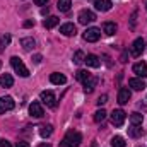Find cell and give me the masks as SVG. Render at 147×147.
Instances as JSON below:
<instances>
[{
    "mask_svg": "<svg viewBox=\"0 0 147 147\" xmlns=\"http://www.w3.org/2000/svg\"><path fill=\"white\" fill-rule=\"evenodd\" d=\"M80 142H82V135L79 132H74V130H70L63 139V146L65 147H79Z\"/></svg>",
    "mask_w": 147,
    "mask_h": 147,
    "instance_id": "obj_1",
    "label": "cell"
},
{
    "mask_svg": "<svg viewBox=\"0 0 147 147\" xmlns=\"http://www.w3.org/2000/svg\"><path fill=\"white\" fill-rule=\"evenodd\" d=\"M10 65H12V69L19 74L21 77H28V75H29L28 67L24 65V62H22L19 57H12V58H10Z\"/></svg>",
    "mask_w": 147,
    "mask_h": 147,
    "instance_id": "obj_2",
    "label": "cell"
},
{
    "mask_svg": "<svg viewBox=\"0 0 147 147\" xmlns=\"http://www.w3.org/2000/svg\"><path fill=\"white\" fill-rule=\"evenodd\" d=\"M39 99L43 101V105H46L48 108H57V98L51 91H43L39 94Z\"/></svg>",
    "mask_w": 147,
    "mask_h": 147,
    "instance_id": "obj_3",
    "label": "cell"
},
{
    "mask_svg": "<svg viewBox=\"0 0 147 147\" xmlns=\"http://www.w3.org/2000/svg\"><path fill=\"white\" fill-rule=\"evenodd\" d=\"M144 50H146V41L142 39V38H137L134 43H132V48H130V53L134 55V57H140L142 53H144Z\"/></svg>",
    "mask_w": 147,
    "mask_h": 147,
    "instance_id": "obj_4",
    "label": "cell"
},
{
    "mask_svg": "<svg viewBox=\"0 0 147 147\" xmlns=\"http://www.w3.org/2000/svg\"><path fill=\"white\" fill-rule=\"evenodd\" d=\"M99 38H101V29H98V28H87L84 33V39L89 43H96Z\"/></svg>",
    "mask_w": 147,
    "mask_h": 147,
    "instance_id": "obj_5",
    "label": "cell"
},
{
    "mask_svg": "<svg viewBox=\"0 0 147 147\" xmlns=\"http://www.w3.org/2000/svg\"><path fill=\"white\" fill-rule=\"evenodd\" d=\"M125 118H127V113L123 110H115L111 113V123L115 127H121L125 123Z\"/></svg>",
    "mask_w": 147,
    "mask_h": 147,
    "instance_id": "obj_6",
    "label": "cell"
},
{
    "mask_svg": "<svg viewBox=\"0 0 147 147\" xmlns=\"http://www.w3.org/2000/svg\"><path fill=\"white\" fill-rule=\"evenodd\" d=\"M96 21V16H94V12H91V10H87V9H84V10H80L79 12V22L80 24H91V22H94Z\"/></svg>",
    "mask_w": 147,
    "mask_h": 147,
    "instance_id": "obj_7",
    "label": "cell"
},
{
    "mask_svg": "<svg viewBox=\"0 0 147 147\" xmlns=\"http://www.w3.org/2000/svg\"><path fill=\"white\" fill-rule=\"evenodd\" d=\"M14 106H16V103H14V99L10 96H2L0 98V115L5 113V111L14 110Z\"/></svg>",
    "mask_w": 147,
    "mask_h": 147,
    "instance_id": "obj_8",
    "label": "cell"
},
{
    "mask_svg": "<svg viewBox=\"0 0 147 147\" xmlns=\"http://www.w3.org/2000/svg\"><path fill=\"white\" fill-rule=\"evenodd\" d=\"M29 113H31V116H34V118H41V116L45 115L41 103H38V101H33V103H31V106H29Z\"/></svg>",
    "mask_w": 147,
    "mask_h": 147,
    "instance_id": "obj_9",
    "label": "cell"
},
{
    "mask_svg": "<svg viewBox=\"0 0 147 147\" xmlns=\"http://www.w3.org/2000/svg\"><path fill=\"white\" fill-rule=\"evenodd\" d=\"M130 98H132L130 89H128V87H121L120 92H118V103H120V105H127V103L130 101Z\"/></svg>",
    "mask_w": 147,
    "mask_h": 147,
    "instance_id": "obj_10",
    "label": "cell"
},
{
    "mask_svg": "<svg viewBox=\"0 0 147 147\" xmlns=\"http://www.w3.org/2000/svg\"><path fill=\"white\" fill-rule=\"evenodd\" d=\"M134 74H137L140 79H146L147 77V63L146 62H139L134 65Z\"/></svg>",
    "mask_w": 147,
    "mask_h": 147,
    "instance_id": "obj_11",
    "label": "cell"
},
{
    "mask_svg": "<svg viewBox=\"0 0 147 147\" xmlns=\"http://www.w3.org/2000/svg\"><path fill=\"white\" fill-rule=\"evenodd\" d=\"M84 63H86L87 67H92V69L101 67V60H99V57H98V55H87V57H86V60H84Z\"/></svg>",
    "mask_w": 147,
    "mask_h": 147,
    "instance_id": "obj_12",
    "label": "cell"
},
{
    "mask_svg": "<svg viewBox=\"0 0 147 147\" xmlns=\"http://www.w3.org/2000/svg\"><path fill=\"white\" fill-rule=\"evenodd\" d=\"M94 7L99 12H108L111 9V0H96L94 2Z\"/></svg>",
    "mask_w": 147,
    "mask_h": 147,
    "instance_id": "obj_13",
    "label": "cell"
},
{
    "mask_svg": "<svg viewBox=\"0 0 147 147\" xmlns=\"http://www.w3.org/2000/svg\"><path fill=\"white\" fill-rule=\"evenodd\" d=\"M60 33H62L63 36H74V34L77 33V29H75V26H74L72 22H67V24L60 26Z\"/></svg>",
    "mask_w": 147,
    "mask_h": 147,
    "instance_id": "obj_14",
    "label": "cell"
},
{
    "mask_svg": "<svg viewBox=\"0 0 147 147\" xmlns=\"http://www.w3.org/2000/svg\"><path fill=\"white\" fill-rule=\"evenodd\" d=\"M50 80H51V84H55V86H63V84L67 82V77H65L63 74L55 72V74L50 75Z\"/></svg>",
    "mask_w": 147,
    "mask_h": 147,
    "instance_id": "obj_15",
    "label": "cell"
},
{
    "mask_svg": "<svg viewBox=\"0 0 147 147\" xmlns=\"http://www.w3.org/2000/svg\"><path fill=\"white\" fill-rule=\"evenodd\" d=\"M128 86L132 87V89H135V91H144L146 89V82L142 80V79H130V82H128Z\"/></svg>",
    "mask_w": 147,
    "mask_h": 147,
    "instance_id": "obj_16",
    "label": "cell"
},
{
    "mask_svg": "<svg viewBox=\"0 0 147 147\" xmlns=\"http://www.w3.org/2000/svg\"><path fill=\"white\" fill-rule=\"evenodd\" d=\"M0 86L2 87H12L14 86V79L10 74H2L0 75Z\"/></svg>",
    "mask_w": 147,
    "mask_h": 147,
    "instance_id": "obj_17",
    "label": "cell"
},
{
    "mask_svg": "<svg viewBox=\"0 0 147 147\" xmlns=\"http://www.w3.org/2000/svg\"><path fill=\"white\" fill-rule=\"evenodd\" d=\"M58 22H60V19H58L57 16H50V17H46V19L43 21V26H45L46 29H51V28H55Z\"/></svg>",
    "mask_w": 147,
    "mask_h": 147,
    "instance_id": "obj_18",
    "label": "cell"
},
{
    "mask_svg": "<svg viewBox=\"0 0 147 147\" xmlns=\"http://www.w3.org/2000/svg\"><path fill=\"white\" fill-rule=\"evenodd\" d=\"M21 46H22L26 51H31V50L36 46V41H34L33 38H22V39H21Z\"/></svg>",
    "mask_w": 147,
    "mask_h": 147,
    "instance_id": "obj_19",
    "label": "cell"
},
{
    "mask_svg": "<svg viewBox=\"0 0 147 147\" xmlns=\"http://www.w3.org/2000/svg\"><path fill=\"white\" fill-rule=\"evenodd\" d=\"M96 84H98V79L91 75V77L84 82V91H86V92H92V91H94V87H96Z\"/></svg>",
    "mask_w": 147,
    "mask_h": 147,
    "instance_id": "obj_20",
    "label": "cell"
},
{
    "mask_svg": "<svg viewBox=\"0 0 147 147\" xmlns=\"http://www.w3.org/2000/svg\"><path fill=\"white\" fill-rule=\"evenodd\" d=\"M128 135L134 139H139L144 135V128H140V125H134L132 128H128Z\"/></svg>",
    "mask_w": 147,
    "mask_h": 147,
    "instance_id": "obj_21",
    "label": "cell"
},
{
    "mask_svg": "<svg viewBox=\"0 0 147 147\" xmlns=\"http://www.w3.org/2000/svg\"><path fill=\"white\" fill-rule=\"evenodd\" d=\"M57 7H58L60 12H69L70 7H72V2L70 0H58L57 2Z\"/></svg>",
    "mask_w": 147,
    "mask_h": 147,
    "instance_id": "obj_22",
    "label": "cell"
},
{
    "mask_svg": "<svg viewBox=\"0 0 147 147\" xmlns=\"http://www.w3.org/2000/svg\"><path fill=\"white\" fill-rule=\"evenodd\" d=\"M103 33H106L108 36L115 34V33H116V24H115V22H105V24H103Z\"/></svg>",
    "mask_w": 147,
    "mask_h": 147,
    "instance_id": "obj_23",
    "label": "cell"
},
{
    "mask_svg": "<svg viewBox=\"0 0 147 147\" xmlns=\"http://www.w3.org/2000/svg\"><path fill=\"white\" fill-rule=\"evenodd\" d=\"M142 120H144V115H140V113H137V111H134V113L130 115L132 125H142Z\"/></svg>",
    "mask_w": 147,
    "mask_h": 147,
    "instance_id": "obj_24",
    "label": "cell"
},
{
    "mask_svg": "<svg viewBox=\"0 0 147 147\" xmlns=\"http://www.w3.org/2000/svg\"><path fill=\"white\" fill-rule=\"evenodd\" d=\"M89 77H91V74L87 72V70H79V72L75 74V79H77L79 82H82V84H84Z\"/></svg>",
    "mask_w": 147,
    "mask_h": 147,
    "instance_id": "obj_25",
    "label": "cell"
},
{
    "mask_svg": "<svg viewBox=\"0 0 147 147\" xmlns=\"http://www.w3.org/2000/svg\"><path fill=\"white\" fill-rule=\"evenodd\" d=\"M84 60H86V55L79 50V51H75V55H74V63L75 65H82L84 63Z\"/></svg>",
    "mask_w": 147,
    "mask_h": 147,
    "instance_id": "obj_26",
    "label": "cell"
},
{
    "mask_svg": "<svg viewBox=\"0 0 147 147\" xmlns=\"http://www.w3.org/2000/svg\"><path fill=\"white\" fill-rule=\"evenodd\" d=\"M39 134H41V137H50L53 134V127L51 125H43L41 130H39Z\"/></svg>",
    "mask_w": 147,
    "mask_h": 147,
    "instance_id": "obj_27",
    "label": "cell"
},
{
    "mask_svg": "<svg viewBox=\"0 0 147 147\" xmlns=\"http://www.w3.org/2000/svg\"><path fill=\"white\" fill-rule=\"evenodd\" d=\"M111 146L113 147H125V140H123V137H120V135H116V137H113L111 139Z\"/></svg>",
    "mask_w": 147,
    "mask_h": 147,
    "instance_id": "obj_28",
    "label": "cell"
},
{
    "mask_svg": "<svg viewBox=\"0 0 147 147\" xmlns=\"http://www.w3.org/2000/svg\"><path fill=\"white\" fill-rule=\"evenodd\" d=\"M105 118H106V111L105 110H98L96 113H94V121L99 123V121H103Z\"/></svg>",
    "mask_w": 147,
    "mask_h": 147,
    "instance_id": "obj_29",
    "label": "cell"
},
{
    "mask_svg": "<svg viewBox=\"0 0 147 147\" xmlns=\"http://www.w3.org/2000/svg\"><path fill=\"white\" fill-rule=\"evenodd\" d=\"M106 101H108V96H106V94H103V96H99V98H98V101H96V103L101 106V105H105Z\"/></svg>",
    "mask_w": 147,
    "mask_h": 147,
    "instance_id": "obj_30",
    "label": "cell"
},
{
    "mask_svg": "<svg viewBox=\"0 0 147 147\" xmlns=\"http://www.w3.org/2000/svg\"><path fill=\"white\" fill-rule=\"evenodd\" d=\"M0 147H12V144H10L9 140H3V139H2V140H0Z\"/></svg>",
    "mask_w": 147,
    "mask_h": 147,
    "instance_id": "obj_31",
    "label": "cell"
},
{
    "mask_svg": "<svg viewBox=\"0 0 147 147\" xmlns=\"http://www.w3.org/2000/svg\"><path fill=\"white\" fill-rule=\"evenodd\" d=\"M34 3H36V5H41V7H43V5H46V3H48V0H34Z\"/></svg>",
    "mask_w": 147,
    "mask_h": 147,
    "instance_id": "obj_32",
    "label": "cell"
},
{
    "mask_svg": "<svg viewBox=\"0 0 147 147\" xmlns=\"http://www.w3.org/2000/svg\"><path fill=\"white\" fill-rule=\"evenodd\" d=\"M34 26V21H26L24 22V28H33Z\"/></svg>",
    "mask_w": 147,
    "mask_h": 147,
    "instance_id": "obj_33",
    "label": "cell"
},
{
    "mask_svg": "<svg viewBox=\"0 0 147 147\" xmlns=\"http://www.w3.org/2000/svg\"><path fill=\"white\" fill-rule=\"evenodd\" d=\"M33 62H34V63H39V62H41V55H34V57H33Z\"/></svg>",
    "mask_w": 147,
    "mask_h": 147,
    "instance_id": "obj_34",
    "label": "cell"
},
{
    "mask_svg": "<svg viewBox=\"0 0 147 147\" xmlns=\"http://www.w3.org/2000/svg\"><path fill=\"white\" fill-rule=\"evenodd\" d=\"M16 147H31V146H29L28 142H17V146Z\"/></svg>",
    "mask_w": 147,
    "mask_h": 147,
    "instance_id": "obj_35",
    "label": "cell"
},
{
    "mask_svg": "<svg viewBox=\"0 0 147 147\" xmlns=\"http://www.w3.org/2000/svg\"><path fill=\"white\" fill-rule=\"evenodd\" d=\"M135 17H137V12H134L132 16V28H135Z\"/></svg>",
    "mask_w": 147,
    "mask_h": 147,
    "instance_id": "obj_36",
    "label": "cell"
},
{
    "mask_svg": "<svg viewBox=\"0 0 147 147\" xmlns=\"http://www.w3.org/2000/svg\"><path fill=\"white\" fill-rule=\"evenodd\" d=\"M38 147H51V146H50V144H39Z\"/></svg>",
    "mask_w": 147,
    "mask_h": 147,
    "instance_id": "obj_37",
    "label": "cell"
},
{
    "mask_svg": "<svg viewBox=\"0 0 147 147\" xmlns=\"http://www.w3.org/2000/svg\"><path fill=\"white\" fill-rule=\"evenodd\" d=\"M144 3H146V9H147V0H144Z\"/></svg>",
    "mask_w": 147,
    "mask_h": 147,
    "instance_id": "obj_38",
    "label": "cell"
},
{
    "mask_svg": "<svg viewBox=\"0 0 147 147\" xmlns=\"http://www.w3.org/2000/svg\"><path fill=\"white\" fill-rule=\"evenodd\" d=\"M92 2H96V0H92Z\"/></svg>",
    "mask_w": 147,
    "mask_h": 147,
    "instance_id": "obj_39",
    "label": "cell"
}]
</instances>
